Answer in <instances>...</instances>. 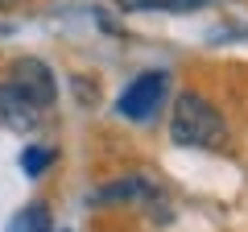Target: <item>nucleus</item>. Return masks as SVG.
<instances>
[{
  "mask_svg": "<svg viewBox=\"0 0 248 232\" xmlns=\"http://www.w3.org/2000/svg\"><path fill=\"white\" fill-rule=\"evenodd\" d=\"M17 4H25V0H0V13H9V9H17Z\"/></svg>",
  "mask_w": 248,
  "mask_h": 232,
  "instance_id": "9d476101",
  "label": "nucleus"
},
{
  "mask_svg": "<svg viewBox=\"0 0 248 232\" xmlns=\"http://www.w3.org/2000/svg\"><path fill=\"white\" fill-rule=\"evenodd\" d=\"M4 79H9L25 99H33L42 112L58 104V79H54L50 63H42V58H33V54H25V58H13Z\"/></svg>",
  "mask_w": 248,
  "mask_h": 232,
  "instance_id": "7ed1b4c3",
  "label": "nucleus"
},
{
  "mask_svg": "<svg viewBox=\"0 0 248 232\" xmlns=\"http://www.w3.org/2000/svg\"><path fill=\"white\" fill-rule=\"evenodd\" d=\"M42 125V108L33 99H25L9 79H0V129L9 133H33Z\"/></svg>",
  "mask_w": 248,
  "mask_h": 232,
  "instance_id": "20e7f679",
  "label": "nucleus"
},
{
  "mask_svg": "<svg viewBox=\"0 0 248 232\" xmlns=\"http://www.w3.org/2000/svg\"><path fill=\"white\" fill-rule=\"evenodd\" d=\"M9 232H54V215L46 203H25L9 220Z\"/></svg>",
  "mask_w": 248,
  "mask_h": 232,
  "instance_id": "423d86ee",
  "label": "nucleus"
},
{
  "mask_svg": "<svg viewBox=\"0 0 248 232\" xmlns=\"http://www.w3.org/2000/svg\"><path fill=\"white\" fill-rule=\"evenodd\" d=\"M54 162H58V149L54 145H25L21 149V170H25L29 179H42Z\"/></svg>",
  "mask_w": 248,
  "mask_h": 232,
  "instance_id": "0eeeda50",
  "label": "nucleus"
},
{
  "mask_svg": "<svg viewBox=\"0 0 248 232\" xmlns=\"http://www.w3.org/2000/svg\"><path fill=\"white\" fill-rule=\"evenodd\" d=\"M170 141L178 149H228L232 129L207 96L178 91L174 108H170Z\"/></svg>",
  "mask_w": 248,
  "mask_h": 232,
  "instance_id": "f257e3e1",
  "label": "nucleus"
},
{
  "mask_svg": "<svg viewBox=\"0 0 248 232\" xmlns=\"http://www.w3.org/2000/svg\"><path fill=\"white\" fill-rule=\"evenodd\" d=\"M182 4H190V9H203V4H211V0H182Z\"/></svg>",
  "mask_w": 248,
  "mask_h": 232,
  "instance_id": "9b49d317",
  "label": "nucleus"
},
{
  "mask_svg": "<svg viewBox=\"0 0 248 232\" xmlns=\"http://www.w3.org/2000/svg\"><path fill=\"white\" fill-rule=\"evenodd\" d=\"M153 195H161V187L149 174H124V179H112L108 187H99L95 195H91V203H128V199L149 203Z\"/></svg>",
  "mask_w": 248,
  "mask_h": 232,
  "instance_id": "39448f33",
  "label": "nucleus"
},
{
  "mask_svg": "<svg viewBox=\"0 0 248 232\" xmlns=\"http://www.w3.org/2000/svg\"><path fill=\"white\" fill-rule=\"evenodd\" d=\"M248 37V25H223L211 33V42H244Z\"/></svg>",
  "mask_w": 248,
  "mask_h": 232,
  "instance_id": "1a4fd4ad",
  "label": "nucleus"
},
{
  "mask_svg": "<svg viewBox=\"0 0 248 232\" xmlns=\"http://www.w3.org/2000/svg\"><path fill=\"white\" fill-rule=\"evenodd\" d=\"M120 13H195L182 0H112Z\"/></svg>",
  "mask_w": 248,
  "mask_h": 232,
  "instance_id": "6e6552de",
  "label": "nucleus"
},
{
  "mask_svg": "<svg viewBox=\"0 0 248 232\" xmlns=\"http://www.w3.org/2000/svg\"><path fill=\"white\" fill-rule=\"evenodd\" d=\"M166 96H170V71H161V66L141 71V75H133V83L120 91V99H116V116H124L128 125H149L153 116L161 112Z\"/></svg>",
  "mask_w": 248,
  "mask_h": 232,
  "instance_id": "f03ea898",
  "label": "nucleus"
}]
</instances>
